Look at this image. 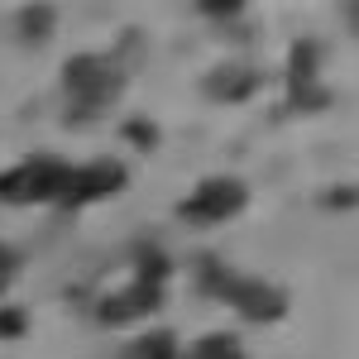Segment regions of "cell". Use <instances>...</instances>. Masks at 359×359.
Listing matches in <instances>:
<instances>
[{"mask_svg":"<svg viewBox=\"0 0 359 359\" xmlns=\"http://www.w3.org/2000/svg\"><path fill=\"white\" fill-rule=\"evenodd\" d=\"M292 96L297 106H321V86H316V48L311 43H297L292 48Z\"/></svg>","mask_w":359,"mask_h":359,"instance_id":"obj_7","label":"cell"},{"mask_svg":"<svg viewBox=\"0 0 359 359\" xmlns=\"http://www.w3.org/2000/svg\"><path fill=\"white\" fill-rule=\"evenodd\" d=\"M72 168L62 158H29L0 177V201H57Z\"/></svg>","mask_w":359,"mask_h":359,"instance_id":"obj_3","label":"cell"},{"mask_svg":"<svg viewBox=\"0 0 359 359\" xmlns=\"http://www.w3.org/2000/svg\"><path fill=\"white\" fill-rule=\"evenodd\" d=\"M62 77H67V91L77 96V111L82 115H96L101 106H111V96L120 91V82H125L106 57H91V53L72 57Z\"/></svg>","mask_w":359,"mask_h":359,"instance_id":"obj_4","label":"cell"},{"mask_svg":"<svg viewBox=\"0 0 359 359\" xmlns=\"http://www.w3.org/2000/svg\"><path fill=\"white\" fill-rule=\"evenodd\" d=\"M206 292H216L230 306H240L249 321H273V316H283V306H287L278 287L254 283V278H240V273H225L216 264H206Z\"/></svg>","mask_w":359,"mask_h":359,"instance_id":"obj_2","label":"cell"},{"mask_svg":"<svg viewBox=\"0 0 359 359\" xmlns=\"http://www.w3.org/2000/svg\"><path fill=\"white\" fill-rule=\"evenodd\" d=\"M120 187H125V168L111 163V158H101V163L72 168L67 182H62V192H57V201H62V206H82V201H96V196L120 192Z\"/></svg>","mask_w":359,"mask_h":359,"instance_id":"obj_6","label":"cell"},{"mask_svg":"<svg viewBox=\"0 0 359 359\" xmlns=\"http://www.w3.org/2000/svg\"><path fill=\"white\" fill-rule=\"evenodd\" d=\"M177 355V340L168 331H154V335H144L135 350H130V359H172Z\"/></svg>","mask_w":359,"mask_h":359,"instance_id":"obj_9","label":"cell"},{"mask_svg":"<svg viewBox=\"0 0 359 359\" xmlns=\"http://www.w3.org/2000/svg\"><path fill=\"white\" fill-rule=\"evenodd\" d=\"M15 264H20V259H15V249H5V245H0V283L15 273Z\"/></svg>","mask_w":359,"mask_h":359,"instance_id":"obj_13","label":"cell"},{"mask_svg":"<svg viewBox=\"0 0 359 359\" xmlns=\"http://www.w3.org/2000/svg\"><path fill=\"white\" fill-rule=\"evenodd\" d=\"M25 20H29V34H39V29L48 34V20H53V15H48V10H29Z\"/></svg>","mask_w":359,"mask_h":359,"instance_id":"obj_12","label":"cell"},{"mask_svg":"<svg viewBox=\"0 0 359 359\" xmlns=\"http://www.w3.org/2000/svg\"><path fill=\"white\" fill-rule=\"evenodd\" d=\"M245 182H235V177H211V182H201L187 201H182V216L187 221H225V216H235V211H245Z\"/></svg>","mask_w":359,"mask_h":359,"instance_id":"obj_5","label":"cell"},{"mask_svg":"<svg viewBox=\"0 0 359 359\" xmlns=\"http://www.w3.org/2000/svg\"><path fill=\"white\" fill-rule=\"evenodd\" d=\"M192 359H245V355H240V345H235L230 335H206L192 350Z\"/></svg>","mask_w":359,"mask_h":359,"instance_id":"obj_10","label":"cell"},{"mask_svg":"<svg viewBox=\"0 0 359 359\" xmlns=\"http://www.w3.org/2000/svg\"><path fill=\"white\" fill-rule=\"evenodd\" d=\"M331 206H355V187H340V192L331 196Z\"/></svg>","mask_w":359,"mask_h":359,"instance_id":"obj_15","label":"cell"},{"mask_svg":"<svg viewBox=\"0 0 359 359\" xmlns=\"http://www.w3.org/2000/svg\"><path fill=\"white\" fill-rule=\"evenodd\" d=\"M130 139H135V144H154V130H149L144 120H135V125H130Z\"/></svg>","mask_w":359,"mask_h":359,"instance_id":"obj_14","label":"cell"},{"mask_svg":"<svg viewBox=\"0 0 359 359\" xmlns=\"http://www.w3.org/2000/svg\"><path fill=\"white\" fill-rule=\"evenodd\" d=\"M139 278H135V287H125L120 297H111V302H101V321L106 326H125V321H135V316H149L154 306L163 302V278H168V259L158 254V249H149V245H139Z\"/></svg>","mask_w":359,"mask_h":359,"instance_id":"obj_1","label":"cell"},{"mask_svg":"<svg viewBox=\"0 0 359 359\" xmlns=\"http://www.w3.org/2000/svg\"><path fill=\"white\" fill-rule=\"evenodd\" d=\"M5 335H25V311H15V306L0 311V340H5Z\"/></svg>","mask_w":359,"mask_h":359,"instance_id":"obj_11","label":"cell"},{"mask_svg":"<svg viewBox=\"0 0 359 359\" xmlns=\"http://www.w3.org/2000/svg\"><path fill=\"white\" fill-rule=\"evenodd\" d=\"M254 86H259V77H254V72H235V67H221V72H216V77L206 82V91H211V96H225V101H240V96H249Z\"/></svg>","mask_w":359,"mask_h":359,"instance_id":"obj_8","label":"cell"}]
</instances>
